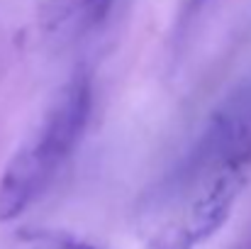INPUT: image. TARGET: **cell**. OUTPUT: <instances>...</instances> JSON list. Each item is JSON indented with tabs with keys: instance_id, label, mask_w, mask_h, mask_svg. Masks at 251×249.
<instances>
[{
	"instance_id": "52a82bcc",
	"label": "cell",
	"mask_w": 251,
	"mask_h": 249,
	"mask_svg": "<svg viewBox=\"0 0 251 249\" xmlns=\"http://www.w3.org/2000/svg\"><path fill=\"white\" fill-rule=\"evenodd\" d=\"M42 249H95L83 240H76L71 235H42Z\"/></svg>"
},
{
	"instance_id": "ba28073f",
	"label": "cell",
	"mask_w": 251,
	"mask_h": 249,
	"mask_svg": "<svg viewBox=\"0 0 251 249\" xmlns=\"http://www.w3.org/2000/svg\"><path fill=\"white\" fill-rule=\"evenodd\" d=\"M249 249H251V245H249Z\"/></svg>"
},
{
	"instance_id": "3957f363",
	"label": "cell",
	"mask_w": 251,
	"mask_h": 249,
	"mask_svg": "<svg viewBox=\"0 0 251 249\" xmlns=\"http://www.w3.org/2000/svg\"><path fill=\"white\" fill-rule=\"evenodd\" d=\"M249 171L251 166H225L195 188L188 218L183 222L195 245L217 235L220 227L229 220L234 203L247 188Z\"/></svg>"
},
{
	"instance_id": "7a4b0ae2",
	"label": "cell",
	"mask_w": 251,
	"mask_h": 249,
	"mask_svg": "<svg viewBox=\"0 0 251 249\" xmlns=\"http://www.w3.org/2000/svg\"><path fill=\"white\" fill-rule=\"evenodd\" d=\"M225 166H251V83L239 85L210 112L193 147L161 186L159 200L195 191Z\"/></svg>"
},
{
	"instance_id": "8992f818",
	"label": "cell",
	"mask_w": 251,
	"mask_h": 249,
	"mask_svg": "<svg viewBox=\"0 0 251 249\" xmlns=\"http://www.w3.org/2000/svg\"><path fill=\"white\" fill-rule=\"evenodd\" d=\"M210 5V0H183V7L178 12V22H176V39H183L190 27L195 25V20L202 15V10Z\"/></svg>"
},
{
	"instance_id": "6da1fadb",
	"label": "cell",
	"mask_w": 251,
	"mask_h": 249,
	"mask_svg": "<svg viewBox=\"0 0 251 249\" xmlns=\"http://www.w3.org/2000/svg\"><path fill=\"white\" fill-rule=\"evenodd\" d=\"M93 83L88 71H76L61 85L42 122L10 157L0 173V222L20 218L56 178L78 149L90 122Z\"/></svg>"
},
{
	"instance_id": "5b68a950",
	"label": "cell",
	"mask_w": 251,
	"mask_h": 249,
	"mask_svg": "<svg viewBox=\"0 0 251 249\" xmlns=\"http://www.w3.org/2000/svg\"><path fill=\"white\" fill-rule=\"evenodd\" d=\"M193 247H195V242H193V237L188 235V230L183 225L164 227L149 242V249H193Z\"/></svg>"
},
{
	"instance_id": "277c9868",
	"label": "cell",
	"mask_w": 251,
	"mask_h": 249,
	"mask_svg": "<svg viewBox=\"0 0 251 249\" xmlns=\"http://www.w3.org/2000/svg\"><path fill=\"white\" fill-rule=\"evenodd\" d=\"M112 0H44L42 2V29L47 34L61 32L69 25H81V27H93L100 22Z\"/></svg>"
}]
</instances>
